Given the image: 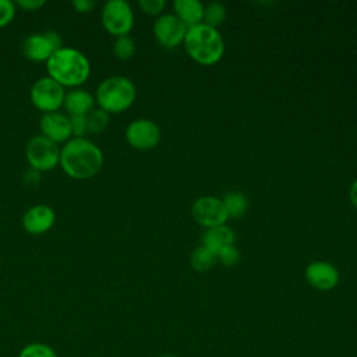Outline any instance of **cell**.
Masks as SVG:
<instances>
[{
	"mask_svg": "<svg viewBox=\"0 0 357 357\" xmlns=\"http://www.w3.org/2000/svg\"><path fill=\"white\" fill-rule=\"evenodd\" d=\"M185 32L187 26L174 14H163L153 24L155 38L165 47L178 46L184 40Z\"/></svg>",
	"mask_w": 357,
	"mask_h": 357,
	"instance_id": "cell-11",
	"label": "cell"
},
{
	"mask_svg": "<svg viewBox=\"0 0 357 357\" xmlns=\"http://www.w3.org/2000/svg\"><path fill=\"white\" fill-rule=\"evenodd\" d=\"M110 121V114L107 112H105L103 109L98 107L91 110L86 114V128L88 132L91 134H99L102 131H105L109 126Z\"/></svg>",
	"mask_w": 357,
	"mask_h": 357,
	"instance_id": "cell-20",
	"label": "cell"
},
{
	"mask_svg": "<svg viewBox=\"0 0 357 357\" xmlns=\"http://www.w3.org/2000/svg\"><path fill=\"white\" fill-rule=\"evenodd\" d=\"M15 17V4L11 0H0V28L7 26Z\"/></svg>",
	"mask_w": 357,
	"mask_h": 357,
	"instance_id": "cell-25",
	"label": "cell"
},
{
	"mask_svg": "<svg viewBox=\"0 0 357 357\" xmlns=\"http://www.w3.org/2000/svg\"><path fill=\"white\" fill-rule=\"evenodd\" d=\"M176 17L188 28L201 24L204 18V4L198 0H176Z\"/></svg>",
	"mask_w": 357,
	"mask_h": 357,
	"instance_id": "cell-17",
	"label": "cell"
},
{
	"mask_svg": "<svg viewBox=\"0 0 357 357\" xmlns=\"http://www.w3.org/2000/svg\"><path fill=\"white\" fill-rule=\"evenodd\" d=\"M26 160L31 169L38 172L53 170L60 162V149L57 144L42 134L32 137L25 148Z\"/></svg>",
	"mask_w": 357,
	"mask_h": 357,
	"instance_id": "cell-5",
	"label": "cell"
},
{
	"mask_svg": "<svg viewBox=\"0 0 357 357\" xmlns=\"http://www.w3.org/2000/svg\"><path fill=\"white\" fill-rule=\"evenodd\" d=\"M63 106L70 116H86L95 109V96L85 89H71L66 92Z\"/></svg>",
	"mask_w": 357,
	"mask_h": 357,
	"instance_id": "cell-15",
	"label": "cell"
},
{
	"mask_svg": "<svg viewBox=\"0 0 357 357\" xmlns=\"http://www.w3.org/2000/svg\"><path fill=\"white\" fill-rule=\"evenodd\" d=\"M126 139L132 148L148 151L159 144L160 128L152 120L137 119L126 128Z\"/></svg>",
	"mask_w": 357,
	"mask_h": 357,
	"instance_id": "cell-10",
	"label": "cell"
},
{
	"mask_svg": "<svg viewBox=\"0 0 357 357\" xmlns=\"http://www.w3.org/2000/svg\"><path fill=\"white\" fill-rule=\"evenodd\" d=\"M305 279L307 282L318 290H332L339 283V271L337 268L325 261H315L307 265L305 268Z\"/></svg>",
	"mask_w": 357,
	"mask_h": 357,
	"instance_id": "cell-13",
	"label": "cell"
},
{
	"mask_svg": "<svg viewBox=\"0 0 357 357\" xmlns=\"http://www.w3.org/2000/svg\"><path fill=\"white\" fill-rule=\"evenodd\" d=\"M191 212L195 222L206 229L222 226L229 218L222 199L213 195H204L197 198L192 204Z\"/></svg>",
	"mask_w": 357,
	"mask_h": 357,
	"instance_id": "cell-9",
	"label": "cell"
},
{
	"mask_svg": "<svg viewBox=\"0 0 357 357\" xmlns=\"http://www.w3.org/2000/svg\"><path fill=\"white\" fill-rule=\"evenodd\" d=\"M226 18V8L222 3L212 1L204 7V24L212 28H218Z\"/></svg>",
	"mask_w": 357,
	"mask_h": 357,
	"instance_id": "cell-21",
	"label": "cell"
},
{
	"mask_svg": "<svg viewBox=\"0 0 357 357\" xmlns=\"http://www.w3.org/2000/svg\"><path fill=\"white\" fill-rule=\"evenodd\" d=\"M29 96L32 105L38 110L43 113H52L57 112L63 106L66 91L64 86H61L59 82L47 75L40 77L33 82Z\"/></svg>",
	"mask_w": 357,
	"mask_h": 357,
	"instance_id": "cell-7",
	"label": "cell"
},
{
	"mask_svg": "<svg viewBox=\"0 0 357 357\" xmlns=\"http://www.w3.org/2000/svg\"><path fill=\"white\" fill-rule=\"evenodd\" d=\"M47 74L61 86H79L89 74L91 64L86 56L74 47H61L46 61Z\"/></svg>",
	"mask_w": 357,
	"mask_h": 357,
	"instance_id": "cell-2",
	"label": "cell"
},
{
	"mask_svg": "<svg viewBox=\"0 0 357 357\" xmlns=\"http://www.w3.org/2000/svg\"><path fill=\"white\" fill-rule=\"evenodd\" d=\"M56 220L54 211L45 204L33 205L22 216V227L26 233L38 236L49 231Z\"/></svg>",
	"mask_w": 357,
	"mask_h": 357,
	"instance_id": "cell-14",
	"label": "cell"
},
{
	"mask_svg": "<svg viewBox=\"0 0 357 357\" xmlns=\"http://www.w3.org/2000/svg\"><path fill=\"white\" fill-rule=\"evenodd\" d=\"M71 131L74 138H82L85 132H88L86 128V116H68Z\"/></svg>",
	"mask_w": 357,
	"mask_h": 357,
	"instance_id": "cell-27",
	"label": "cell"
},
{
	"mask_svg": "<svg viewBox=\"0 0 357 357\" xmlns=\"http://www.w3.org/2000/svg\"><path fill=\"white\" fill-rule=\"evenodd\" d=\"M134 52H135V43L128 35L116 38V40L113 43V53L119 60L131 59Z\"/></svg>",
	"mask_w": 357,
	"mask_h": 357,
	"instance_id": "cell-23",
	"label": "cell"
},
{
	"mask_svg": "<svg viewBox=\"0 0 357 357\" xmlns=\"http://www.w3.org/2000/svg\"><path fill=\"white\" fill-rule=\"evenodd\" d=\"M95 0H74L73 7L77 13H88L95 7Z\"/></svg>",
	"mask_w": 357,
	"mask_h": 357,
	"instance_id": "cell-29",
	"label": "cell"
},
{
	"mask_svg": "<svg viewBox=\"0 0 357 357\" xmlns=\"http://www.w3.org/2000/svg\"><path fill=\"white\" fill-rule=\"evenodd\" d=\"M184 46L192 60L205 66L219 61L225 52V43L218 29L204 22L187 29Z\"/></svg>",
	"mask_w": 357,
	"mask_h": 357,
	"instance_id": "cell-3",
	"label": "cell"
},
{
	"mask_svg": "<svg viewBox=\"0 0 357 357\" xmlns=\"http://www.w3.org/2000/svg\"><path fill=\"white\" fill-rule=\"evenodd\" d=\"M102 25L113 36L127 35L134 25V13L126 0H109L102 8Z\"/></svg>",
	"mask_w": 357,
	"mask_h": 357,
	"instance_id": "cell-6",
	"label": "cell"
},
{
	"mask_svg": "<svg viewBox=\"0 0 357 357\" xmlns=\"http://www.w3.org/2000/svg\"><path fill=\"white\" fill-rule=\"evenodd\" d=\"M138 6H139V8L145 14H148V15H158L165 8L166 1L165 0H139Z\"/></svg>",
	"mask_w": 357,
	"mask_h": 357,
	"instance_id": "cell-26",
	"label": "cell"
},
{
	"mask_svg": "<svg viewBox=\"0 0 357 357\" xmlns=\"http://www.w3.org/2000/svg\"><path fill=\"white\" fill-rule=\"evenodd\" d=\"M349 197H350V201L351 204L357 208V178L353 181L351 187H350V191H349Z\"/></svg>",
	"mask_w": 357,
	"mask_h": 357,
	"instance_id": "cell-30",
	"label": "cell"
},
{
	"mask_svg": "<svg viewBox=\"0 0 357 357\" xmlns=\"http://www.w3.org/2000/svg\"><path fill=\"white\" fill-rule=\"evenodd\" d=\"M218 261V257L213 251L208 250L206 247L204 245H199L192 252H191V257H190V262H191V266L198 271V272H205L208 269H211L215 262Z\"/></svg>",
	"mask_w": 357,
	"mask_h": 357,
	"instance_id": "cell-18",
	"label": "cell"
},
{
	"mask_svg": "<svg viewBox=\"0 0 357 357\" xmlns=\"http://www.w3.org/2000/svg\"><path fill=\"white\" fill-rule=\"evenodd\" d=\"M229 218H240L248 208V199L241 192H229L222 199Z\"/></svg>",
	"mask_w": 357,
	"mask_h": 357,
	"instance_id": "cell-19",
	"label": "cell"
},
{
	"mask_svg": "<svg viewBox=\"0 0 357 357\" xmlns=\"http://www.w3.org/2000/svg\"><path fill=\"white\" fill-rule=\"evenodd\" d=\"M39 128L40 134L54 144L67 142L73 135L70 117L60 112L43 113L39 120Z\"/></svg>",
	"mask_w": 357,
	"mask_h": 357,
	"instance_id": "cell-12",
	"label": "cell"
},
{
	"mask_svg": "<svg viewBox=\"0 0 357 357\" xmlns=\"http://www.w3.org/2000/svg\"><path fill=\"white\" fill-rule=\"evenodd\" d=\"M134 100L135 86L132 81L124 75L107 77L96 88L95 102L109 114L127 110Z\"/></svg>",
	"mask_w": 357,
	"mask_h": 357,
	"instance_id": "cell-4",
	"label": "cell"
},
{
	"mask_svg": "<svg viewBox=\"0 0 357 357\" xmlns=\"http://www.w3.org/2000/svg\"><path fill=\"white\" fill-rule=\"evenodd\" d=\"M233 243H234V231L226 225L206 229V231L202 236V245L213 251L215 254H218L225 247L233 245Z\"/></svg>",
	"mask_w": 357,
	"mask_h": 357,
	"instance_id": "cell-16",
	"label": "cell"
},
{
	"mask_svg": "<svg viewBox=\"0 0 357 357\" xmlns=\"http://www.w3.org/2000/svg\"><path fill=\"white\" fill-rule=\"evenodd\" d=\"M63 172L75 180H86L96 176L103 166V152L86 138H71L60 149Z\"/></svg>",
	"mask_w": 357,
	"mask_h": 357,
	"instance_id": "cell-1",
	"label": "cell"
},
{
	"mask_svg": "<svg viewBox=\"0 0 357 357\" xmlns=\"http://www.w3.org/2000/svg\"><path fill=\"white\" fill-rule=\"evenodd\" d=\"M216 257L226 266H233V265H236L240 261V252H238V250L234 245L225 247L223 250H220L216 254Z\"/></svg>",
	"mask_w": 357,
	"mask_h": 357,
	"instance_id": "cell-24",
	"label": "cell"
},
{
	"mask_svg": "<svg viewBox=\"0 0 357 357\" xmlns=\"http://www.w3.org/2000/svg\"><path fill=\"white\" fill-rule=\"evenodd\" d=\"M158 357H177V356L170 354V353H165V354H160V356H158Z\"/></svg>",
	"mask_w": 357,
	"mask_h": 357,
	"instance_id": "cell-31",
	"label": "cell"
},
{
	"mask_svg": "<svg viewBox=\"0 0 357 357\" xmlns=\"http://www.w3.org/2000/svg\"><path fill=\"white\" fill-rule=\"evenodd\" d=\"M45 0H17L14 4L25 11H36L45 6Z\"/></svg>",
	"mask_w": 357,
	"mask_h": 357,
	"instance_id": "cell-28",
	"label": "cell"
},
{
	"mask_svg": "<svg viewBox=\"0 0 357 357\" xmlns=\"http://www.w3.org/2000/svg\"><path fill=\"white\" fill-rule=\"evenodd\" d=\"M18 357H57V353L54 351V349L52 346H49L46 343L33 342V343L24 346L20 350Z\"/></svg>",
	"mask_w": 357,
	"mask_h": 357,
	"instance_id": "cell-22",
	"label": "cell"
},
{
	"mask_svg": "<svg viewBox=\"0 0 357 357\" xmlns=\"http://www.w3.org/2000/svg\"><path fill=\"white\" fill-rule=\"evenodd\" d=\"M63 47V39L56 31H45L32 33L22 42L24 56L33 61L42 63L47 61L50 56Z\"/></svg>",
	"mask_w": 357,
	"mask_h": 357,
	"instance_id": "cell-8",
	"label": "cell"
}]
</instances>
